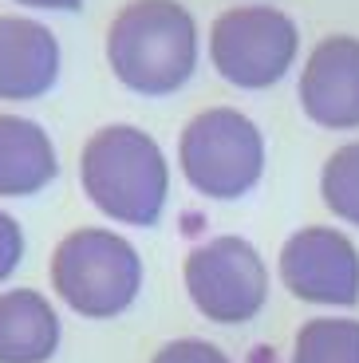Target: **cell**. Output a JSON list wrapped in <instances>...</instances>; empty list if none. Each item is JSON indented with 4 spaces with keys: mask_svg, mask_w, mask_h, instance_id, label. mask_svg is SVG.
I'll return each mask as SVG.
<instances>
[{
    "mask_svg": "<svg viewBox=\"0 0 359 363\" xmlns=\"http://www.w3.org/2000/svg\"><path fill=\"white\" fill-rule=\"evenodd\" d=\"M79 186L103 218L131 229L162 221L170 201V162L154 135L135 123H107L79 150Z\"/></svg>",
    "mask_w": 359,
    "mask_h": 363,
    "instance_id": "1",
    "label": "cell"
},
{
    "mask_svg": "<svg viewBox=\"0 0 359 363\" xmlns=\"http://www.w3.org/2000/svg\"><path fill=\"white\" fill-rule=\"evenodd\" d=\"M107 64L135 95H174L198 72V20L182 0H131L107 28Z\"/></svg>",
    "mask_w": 359,
    "mask_h": 363,
    "instance_id": "2",
    "label": "cell"
},
{
    "mask_svg": "<svg viewBox=\"0 0 359 363\" xmlns=\"http://www.w3.org/2000/svg\"><path fill=\"white\" fill-rule=\"evenodd\" d=\"M143 257L115 229L83 225L60 237L52 249L48 281L52 292L83 320L123 316L143 292Z\"/></svg>",
    "mask_w": 359,
    "mask_h": 363,
    "instance_id": "3",
    "label": "cell"
},
{
    "mask_svg": "<svg viewBox=\"0 0 359 363\" xmlns=\"http://www.w3.org/2000/svg\"><path fill=\"white\" fill-rule=\"evenodd\" d=\"M178 166L189 190L209 201H237L265 174V135L245 111L206 107L178 135Z\"/></svg>",
    "mask_w": 359,
    "mask_h": 363,
    "instance_id": "4",
    "label": "cell"
},
{
    "mask_svg": "<svg viewBox=\"0 0 359 363\" xmlns=\"http://www.w3.org/2000/svg\"><path fill=\"white\" fill-rule=\"evenodd\" d=\"M300 28L272 4L225 9L209 28V60L225 83L241 91H269L292 72Z\"/></svg>",
    "mask_w": 359,
    "mask_h": 363,
    "instance_id": "5",
    "label": "cell"
},
{
    "mask_svg": "<svg viewBox=\"0 0 359 363\" xmlns=\"http://www.w3.org/2000/svg\"><path fill=\"white\" fill-rule=\"evenodd\" d=\"M189 304L221 328H237L260 316L269 300V264L253 241L237 233L209 237L194 245L182 264Z\"/></svg>",
    "mask_w": 359,
    "mask_h": 363,
    "instance_id": "6",
    "label": "cell"
},
{
    "mask_svg": "<svg viewBox=\"0 0 359 363\" xmlns=\"http://www.w3.org/2000/svg\"><path fill=\"white\" fill-rule=\"evenodd\" d=\"M280 284L304 304L355 308L359 304V249L343 229L304 225L280 245Z\"/></svg>",
    "mask_w": 359,
    "mask_h": 363,
    "instance_id": "7",
    "label": "cell"
},
{
    "mask_svg": "<svg viewBox=\"0 0 359 363\" xmlns=\"http://www.w3.org/2000/svg\"><path fill=\"white\" fill-rule=\"evenodd\" d=\"M300 111L324 130H359V36H324L297 83Z\"/></svg>",
    "mask_w": 359,
    "mask_h": 363,
    "instance_id": "8",
    "label": "cell"
},
{
    "mask_svg": "<svg viewBox=\"0 0 359 363\" xmlns=\"http://www.w3.org/2000/svg\"><path fill=\"white\" fill-rule=\"evenodd\" d=\"M63 52L48 24L28 16H0V103L44 99L60 83Z\"/></svg>",
    "mask_w": 359,
    "mask_h": 363,
    "instance_id": "9",
    "label": "cell"
},
{
    "mask_svg": "<svg viewBox=\"0 0 359 363\" xmlns=\"http://www.w3.org/2000/svg\"><path fill=\"white\" fill-rule=\"evenodd\" d=\"M60 178L55 143L36 118L0 111V198H36Z\"/></svg>",
    "mask_w": 359,
    "mask_h": 363,
    "instance_id": "10",
    "label": "cell"
},
{
    "mask_svg": "<svg viewBox=\"0 0 359 363\" xmlns=\"http://www.w3.org/2000/svg\"><path fill=\"white\" fill-rule=\"evenodd\" d=\"M63 344L55 304L36 289L0 292V363H48Z\"/></svg>",
    "mask_w": 359,
    "mask_h": 363,
    "instance_id": "11",
    "label": "cell"
},
{
    "mask_svg": "<svg viewBox=\"0 0 359 363\" xmlns=\"http://www.w3.org/2000/svg\"><path fill=\"white\" fill-rule=\"evenodd\" d=\"M288 363H359V320L316 316L300 324Z\"/></svg>",
    "mask_w": 359,
    "mask_h": 363,
    "instance_id": "12",
    "label": "cell"
},
{
    "mask_svg": "<svg viewBox=\"0 0 359 363\" xmlns=\"http://www.w3.org/2000/svg\"><path fill=\"white\" fill-rule=\"evenodd\" d=\"M320 198L343 225L359 229V138L328 155L320 170Z\"/></svg>",
    "mask_w": 359,
    "mask_h": 363,
    "instance_id": "13",
    "label": "cell"
},
{
    "mask_svg": "<svg viewBox=\"0 0 359 363\" xmlns=\"http://www.w3.org/2000/svg\"><path fill=\"white\" fill-rule=\"evenodd\" d=\"M150 363H233V359H229L217 344H209V340H201V336H182V340L162 344L158 352L150 355Z\"/></svg>",
    "mask_w": 359,
    "mask_h": 363,
    "instance_id": "14",
    "label": "cell"
},
{
    "mask_svg": "<svg viewBox=\"0 0 359 363\" xmlns=\"http://www.w3.org/2000/svg\"><path fill=\"white\" fill-rule=\"evenodd\" d=\"M24 253H28V241H24V229H20V221L12 218L9 209H0V284H4L12 272L20 269Z\"/></svg>",
    "mask_w": 359,
    "mask_h": 363,
    "instance_id": "15",
    "label": "cell"
},
{
    "mask_svg": "<svg viewBox=\"0 0 359 363\" xmlns=\"http://www.w3.org/2000/svg\"><path fill=\"white\" fill-rule=\"evenodd\" d=\"M12 4H24V9H48V12H79L83 0H12Z\"/></svg>",
    "mask_w": 359,
    "mask_h": 363,
    "instance_id": "16",
    "label": "cell"
}]
</instances>
